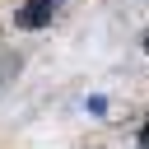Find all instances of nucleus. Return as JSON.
Returning <instances> with one entry per match:
<instances>
[{"label": "nucleus", "instance_id": "obj_2", "mask_svg": "<svg viewBox=\"0 0 149 149\" xmlns=\"http://www.w3.org/2000/svg\"><path fill=\"white\" fill-rule=\"evenodd\" d=\"M140 149H149V126H144V130H140Z\"/></svg>", "mask_w": 149, "mask_h": 149}, {"label": "nucleus", "instance_id": "obj_1", "mask_svg": "<svg viewBox=\"0 0 149 149\" xmlns=\"http://www.w3.org/2000/svg\"><path fill=\"white\" fill-rule=\"evenodd\" d=\"M56 9H61V0H28V5H19L14 23H19V28H47V23L56 19Z\"/></svg>", "mask_w": 149, "mask_h": 149}, {"label": "nucleus", "instance_id": "obj_3", "mask_svg": "<svg viewBox=\"0 0 149 149\" xmlns=\"http://www.w3.org/2000/svg\"><path fill=\"white\" fill-rule=\"evenodd\" d=\"M144 51H149V37H144Z\"/></svg>", "mask_w": 149, "mask_h": 149}]
</instances>
